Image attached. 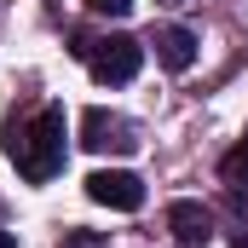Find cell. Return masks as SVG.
I'll return each instance as SVG.
<instances>
[{
  "label": "cell",
  "instance_id": "cell-1",
  "mask_svg": "<svg viewBox=\"0 0 248 248\" xmlns=\"http://www.w3.org/2000/svg\"><path fill=\"white\" fill-rule=\"evenodd\" d=\"M6 156H12V168L29 185H46L63 168V110L58 104H41L35 116L12 122L6 127Z\"/></svg>",
  "mask_w": 248,
  "mask_h": 248
},
{
  "label": "cell",
  "instance_id": "cell-9",
  "mask_svg": "<svg viewBox=\"0 0 248 248\" xmlns=\"http://www.w3.org/2000/svg\"><path fill=\"white\" fill-rule=\"evenodd\" d=\"M225 208H231V214H237V219L248 225V190H243V185H231V196H225Z\"/></svg>",
  "mask_w": 248,
  "mask_h": 248
},
{
  "label": "cell",
  "instance_id": "cell-13",
  "mask_svg": "<svg viewBox=\"0 0 248 248\" xmlns=\"http://www.w3.org/2000/svg\"><path fill=\"white\" fill-rule=\"evenodd\" d=\"M162 6H179V0H162Z\"/></svg>",
  "mask_w": 248,
  "mask_h": 248
},
{
  "label": "cell",
  "instance_id": "cell-6",
  "mask_svg": "<svg viewBox=\"0 0 248 248\" xmlns=\"http://www.w3.org/2000/svg\"><path fill=\"white\" fill-rule=\"evenodd\" d=\"M150 46H156V58H162V69H173V75L196 63V35H190V29H179V23L156 29V41H150Z\"/></svg>",
  "mask_w": 248,
  "mask_h": 248
},
{
  "label": "cell",
  "instance_id": "cell-7",
  "mask_svg": "<svg viewBox=\"0 0 248 248\" xmlns=\"http://www.w3.org/2000/svg\"><path fill=\"white\" fill-rule=\"evenodd\" d=\"M219 173H225V185H248V139L225 150V162H219Z\"/></svg>",
  "mask_w": 248,
  "mask_h": 248
},
{
  "label": "cell",
  "instance_id": "cell-2",
  "mask_svg": "<svg viewBox=\"0 0 248 248\" xmlns=\"http://www.w3.org/2000/svg\"><path fill=\"white\" fill-rule=\"evenodd\" d=\"M69 52L87 58L93 81H104V87H127V81L139 75V63H144V46H139L133 35H87V29H81Z\"/></svg>",
  "mask_w": 248,
  "mask_h": 248
},
{
  "label": "cell",
  "instance_id": "cell-12",
  "mask_svg": "<svg viewBox=\"0 0 248 248\" xmlns=\"http://www.w3.org/2000/svg\"><path fill=\"white\" fill-rule=\"evenodd\" d=\"M231 248H248V231H243V237H237V243H231Z\"/></svg>",
  "mask_w": 248,
  "mask_h": 248
},
{
  "label": "cell",
  "instance_id": "cell-8",
  "mask_svg": "<svg viewBox=\"0 0 248 248\" xmlns=\"http://www.w3.org/2000/svg\"><path fill=\"white\" fill-rule=\"evenodd\" d=\"M133 0H87V12H98V17H122Z\"/></svg>",
  "mask_w": 248,
  "mask_h": 248
},
{
  "label": "cell",
  "instance_id": "cell-10",
  "mask_svg": "<svg viewBox=\"0 0 248 248\" xmlns=\"http://www.w3.org/2000/svg\"><path fill=\"white\" fill-rule=\"evenodd\" d=\"M63 248H104V237H93V231H69Z\"/></svg>",
  "mask_w": 248,
  "mask_h": 248
},
{
  "label": "cell",
  "instance_id": "cell-5",
  "mask_svg": "<svg viewBox=\"0 0 248 248\" xmlns=\"http://www.w3.org/2000/svg\"><path fill=\"white\" fill-rule=\"evenodd\" d=\"M168 231H173L179 248H208L214 243V219H208L202 202H173L168 208Z\"/></svg>",
  "mask_w": 248,
  "mask_h": 248
},
{
  "label": "cell",
  "instance_id": "cell-11",
  "mask_svg": "<svg viewBox=\"0 0 248 248\" xmlns=\"http://www.w3.org/2000/svg\"><path fill=\"white\" fill-rule=\"evenodd\" d=\"M0 248H17V243H12V237H6V231H0Z\"/></svg>",
  "mask_w": 248,
  "mask_h": 248
},
{
  "label": "cell",
  "instance_id": "cell-4",
  "mask_svg": "<svg viewBox=\"0 0 248 248\" xmlns=\"http://www.w3.org/2000/svg\"><path fill=\"white\" fill-rule=\"evenodd\" d=\"M87 196H93L98 208L139 214V208H144V179L127 173V168H98V173H87Z\"/></svg>",
  "mask_w": 248,
  "mask_h": 248
},
{
  "label": "cell",
  "instance_id": "cell-3",
  "mask_svg": "<svg viewBox=\"0 0 248 248\" xmlns=\"http://www.w3.org/2000/svg\"><path fill=\"white\" fill-rule=\"evenodd\" d=\"M81 144L93 156H133L139 150V127L116 110H87L81 116Z\"/></svg>",
  "mask_w": 248,
  "mask_h": 248
}]
</instances>
